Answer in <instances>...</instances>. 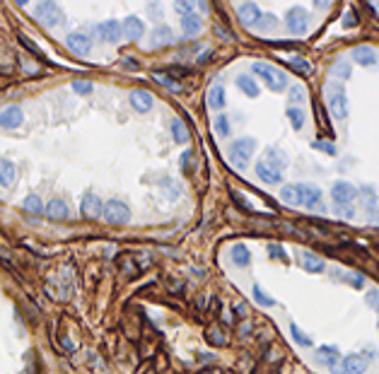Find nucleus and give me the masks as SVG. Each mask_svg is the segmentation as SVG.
<instances>
[{
  "label": "nucleus",
  "instance_id": "f257e3e1",
  "mask_svg": "<svg viewBox=\"0 0 379 374\" xmlns=\"http://www.w3.org/2000/svg\"><path fill=\"white\" fill-rule=\"evenodd\" d=\"M324 94H326L328 111L336 116L338 121H346V119H348V97H346L343 85H338V82H328V85L324 87Z\"/></svg>",
  "mask_w": 379,
  "mask_h": 374
},
{
  "label": "nucleus",
  "instance_id": "f03ea898",
  "mask_svg": "<svg viewBox=\"0 0 379 374\" xmlns=\"http://www.w3.org/2000/svg\"><path fill=\"white\" fill-rule=\"evenodd\" d=\"M251 70H254L256 75L263 77V80H266V85H268L273 92H280V89L288 87V77H285V73H280L278 68L268 66V63H254Z\"/></svg>",
  "mask_w": 379,
  "mask_h": 374
},
{
  "label": "nucleus",
  "instance_id": "7ed1b4c3",
  "mask_svg": "<svg viewBox=\"0 0 379 374\" xmlns=\"http://www.w3.org/2000/svg\"><path fill=\"white\" fill-rule=\"evenodd\" d=\"M34 12H36V17H39V22H41L43 27H56V24H61L65 20L63 12H61V8H58L56 3H51V0L39 3Z\"/></svg>",
  "mask_w": 379,
  "mask_h": 374
},
{
  "label": "nucleus",
  "instance_id": "20e7f679",
  "mask_svg": "<svg viewBox=\"0 0 379 374\" xmlns=\"http://www.w3.org/2000/svg\"><path fill=\"white\" fill-rule=\"evenodd\" d=\"M104 220L109 222V225H126V222L130 220V210L126 203H121V200H109V203H104Z\"/></svg>",
  "mask_w": 379,
  "mask_h": 374
},
{
  "label": "nucleus",
  "instance_id": "39448f33",
  "mask_svg": "<svg viewBox=\"0 0 379 374\" xmlns=\"http://www.w3.org/2000/svg\"><path fill=\"white\" fill-rule=\"evenodd\" d=\"M331 198H334V203L338 208H346V205H350L353 200L358 198V188L353 184H348V181H336L334 188H331Z\"/></svg>",
  "mask_w": 379,
  "mask_h": 374
},
{
  "label": "nucleus",
  "instance_id": "423d86ee",
  "mask_svg": "<svg viewBox=\"0 0 379 374\" xmlns=\"http://www.w3.org/2000/svg\"><path fill=\"white\" fill-rule=\"evenodd\" d=\"M254 150H256V140H254V138H237V140L232 143V147H229V152H232V157H234V162H237L239 167H244L249 162V157L254 154Z\"/></svg>",
  "mask_w": 379,
  "mask_h": 374
},
{
  "label": "nucleus",
  "instance_id": "0eeeda50",
  "mask_svg": "<svg viewBox=\"0 0 379 374\" xmlns=\"http://www.w3.org/2000/svg\"><path fill=\"white\" fill-rule=\"evenodd\" d=\"M80 210H82V215H85L87 220H97L104 212V203H102V198H99L97 193H85V198L80 203Z\"/></svg>",
  "mask_w": 379,
  "mask_h": 374
},
{
  "label": "nucleus",
  "instance_id": "6e6552de",
  "mask_svg": "<svg viewBox=\"0 0 379 374\" xmlns=\"http://www.w3.org/2000/svg\"><path fill=\"white\" fill-rule=\"evenodd\" d=\"M307 24H309V20H307V10L304 8H290L288 10V29L293 34L302 36L307 32Z\"/></svg>",
  "mask_w": 379,
  "mask_h": 374
},
{
  "label": "nucleus",
  "instance_id": "1a4fd4ad",
  "mask_svg": "<svg viewBox=\"0 0 379 374\" xmlns=\"http://www.w3.org/2000/svg\"><path fill=\"white\" fill-rule=\"evenodd\" d=\"M22 121H24V116H22V109L17 104H10V106H5L0 111V128H5V131L20 128Z\"/></svg>",
  "mask_w": 379,
  "mask_h": 374
},
{
  "label": "nucleus",
  "instance_id": "9d476101",
  "mask_svg": "<svg viewBox=\"0 0 379 374\" xmlns=\"http://www.w3.org/2000/svg\"><path fill=\"white\" fill-rule=\"evenodd\" d=\"M297 191H300V205L304 208L314 210L319 208V203H321V191L312 184H297Z\"/></svg>",
  "mask_w": 379,
  "mask_h": 374
},
{
  "label": "nucleus",
  "instance_id": "9b49d317",
  "mask_svg": "<svg viewBox=\"0 0 379 374\" xmlns=\"http://www.w3.org/2000/svg\"><path fill=\"white\" fill-rule=\"evenodd\" d=\"M365 369H367V355L355 352V355H348L341 360V372L343 374H365Z\"/></svg>",
  "mask_w": 379,
  "mask_h": 374
},
{
  "label": "nucleus",
  "instance_id": "f8f14e48",
  "mask_svg": "<svg viewBox=\"0 0 379 374\" xmlns=\"http://www.w3.org/2000/svg\"><path fill=\"white\" fill-rule=\"evenodd\" d=\"M65 44H68V48H70L75 56H87L89 51H92V41H89V36H87V34H82V32L68 34Z\"/></svg>",
  "mask_w": 379,
  "mask_h": 374
},
{
  "label": "nucleus",
  "instance_id": "ddd939ff",
  "mask_svg": "<svg viewBox=\"0 0 379 374\" xmlns=\"http://www.w3.org/2000/svg\"><path fill=\"white\" fill-rule=\"evenodd\" d=\"M97 34L104 39V41H109V44H119L121 36H123V29H121V22H116V20H107V22H102L97 27Z\"/></svg>",
  "mask_w": 379,
  "mask_h": 374
},
{
  "label": "nucleus",
  "instance_id": "4468645a",
  "mask_svg": "<svg viewBox=\"0 0 379 374\" xmlns=\"http://www.w3.org/2000/svg\"><path fill=\"white\" fill-rule=\"evenodd\" d=\"M130 104H133L135 111L148 114V111L152 109V104H155V97H152L148 89H133V92H130Z\"/></svg>",
  "mask_w": 379,
  "mask_h": 374
},
{
  "label": "nucleus",
  "instance_id": "2eb2a0df",
  "mask_svg": "<svg viewBox=\"0 0 379 374\" xmlns=\"http://www.w3.org/2000/svg\"><path fill=\"white\" fill-rule=\"evenodd\" d=\"M121 29H123V36H126V39L138 41V39H143V34H145V24L140 22V17H133V15H130V17L123 20Z\"/></svg>",
  "mask_w": 379,
  "mask_h": 374
},
{
  "label": "nucleus",
  "instance_id": "dca6fc26",
  "mask_svg": "<svg viewBox=\"0 0 379 374\" xmlns=\"http://www.w3.org/2000/svg\"><path fill=\"white\" fill-rule=\"evenodd\" d=\"M43 215H46L49 220H56V222L68 220V205H65V200H61V198L49 200L46 208H43Z\"/></svg>",
  "mask_w": 379,
  "mask_h": 374
},
{
  "label": "nucleus",
  "instance_id": "f3484780",
  "mask_svg": "<svg viewBox=\"0 0 379 374\" xmlns=\"http://www.w3.org/2000/svg\"><path fill=\"white\" fill-rule=\"evenodd\" d=\"M353 61L360 66H377V54L372 46H355L353 48Z\"/></svg>",
  "mask_w": 379,
  "mask_h": 374
},
{
  "label": "nucleus",
  "instance_id": "a211bd4d",
  "mask_svg": "<svg viewBox=\"0 0 379 374\" xmlns=\"http://www.w3.org/2000/svg\"><path fill=\"white\" fill-rule=\"evenodd\" d=\"M237 12H239V20L244 24H259V20H261L259 5H254V3H242L237 8Z\"/></svg>",
  "mask_w": 379,
  "mask_h": 374
},
{
  "label": "nucleus",
  "instance_id": "6ab92c4d",
  "mask_svg": "<svg viewBox=\"0 0 379 374\" xmlns=\"http://www.w3.org/2000/svg\"><path fill=\"white\" fill-rule=\"evenodd\" d=\"M15 179H17V169L12 165L10 159H3L0 157V186L3 188H10L15 184Z\"/></svg>",
  "mask_w": 379,
  "mask_h": 374
},
{
  "label": "nucleus",
  "instance_id": "aec40b11",
  "mask_svg": "<svg viewBox=\"0 0 379 374\" xmlns=\"http://www.w3.org/2000/svg\"><path fill=\"white\" fill-rule=\"evenodd\" d=\"M316 360H319V362H324L326 367H336V364L341 362L338 348H334V345H324V348H319V350H316Z\"/></svg>",
  "mask_w": 379,
  "mask_h": 374
},
{
  "label": "nucleus",
  "instance_id": "412c9836",
  "mask_svg": "<svg viewBox=\"0 0 379 374\" xmlns=\"http://www.w3.org/2000/svg\"><path fill=\"white\" fill-rule=\"evenodd\" d=\"M256 174H259V179L263 184H280V179H282L280 172H275V169L268 167L266 162H259V165H256Z\"/></svg>",
  "mask_w": 379,
  "mask_h": 374
},
{
  "label": "nucleus",
  "instance_id": "4be33fe9",
  "mask_svg": "<svg viewBox=\"0 0 379 374\" xmlns=\"http://www.w3.org/2000/svg\"><path fill=\"white\" fill-rule=\"evenodd\" d=\"M169 131H172V140L176 145H186L188 143V128H186V123L181 119H174L169 123Z\"/></svg>",
  "mask_w": 379,
  "mask_h": 374
},
{
  "label": "nucleus",
  "instance_id": "5701e85b",
  "mask_svg": "<svg viewBox=\"0 0 379 374\" xmlns=\"http://www.w3.org/2000/svg\"><path fill=\"white\" fill-rule=\"evenodd\" d=\"M208 106H210V109H215V111L225 106V87H222L220 82L208 89Z\"/></svg>",
  "mask_w": 379,
  "mask_h": 374
},
{
  "label": "nucleus",
  "instance_id": "b1692460",
  "mask_svg": "<svg viewBox=\"0 0 379 374\" xmlns=\"http://www.w3.org/2000/svg\"><path fill=\"white\" fill-rule=\"evenodd\" d=\"M266 165L273 167L275 172H282V169L288 167V157H285L280 150H273V147H268V150H266Z\"/></svg>",
  "mask_w": 379,
  "mask_h": 374
},
{
  "label": "nucleus",
  "instance_id": "393cba45",
  "mask_svg": "<svg viewBox=\"0 0 379 374\" xmlns=\"http://www.w3.org/2000/svg\"><path fill=\"white\" fill-rule=\"evenodd\" d=\"M302 265L309 273H324V268H326L324 261L319 256H314L312 251H302Z\"/></svg>",
  "mask_w": 379,
  "mask_h": 374
},
{
  "label": "nucleus",
  "instance_id": "a878e982",
  "mask_svg": "<svg viewBox=\"0 0 379 374\" xmlns=\"http://www.w3.org/2000/svg\"><path fill=\"white\" fill-rule=\"evenodd\" d=\"M237 87L247 94V97H259V85H256V80L249 75H239L237 77Z\"/></svg>",
  "mask_w": 379,
  "mask_h": 374
},
{
  "label": "nucleus",
  "instance_id": "bb28decb",
  "mask_svg": "<svg viewBox=\"0 0 379 374\" xmlns=\"http://www.w3.org/2000/svg\"><path fill=\"white\" fill-rule=\"evenodd\" d=\"M22 208H24V212H32V215H41V212H43V203H41V198H39L36 193H29L27 198L22 200Z\"/></svg>",
  "mask_w": 379,
  "mask_h": 374
},
{
  "label": "nucleus",
  "instance_id": "cd10ccee",
  "mask_svg": "<svg viewBox=\"0 0 379 374\" xmlns=\"http://www.w3.org/2000/svg\"><path fill=\"white\" fill-rule=\"evenodd\" d=\"M172 29L169 27H157L155 32H152V46L157 48V46H167V44H172Z\"/></svg>",
  "mask_w": 379,
  "mask_h": 374
},
{
  "label": "nucleus",
  "instance_id": "c85d7f7f",
  "mask_svg": "<svg viewBox=\"0 0 379 374\" xmlns=\"http://www.w3.org/2000/svg\"><path fill=\"white\" fill-rule=\"evenodd\" d=\"M181 29H184L186 36H194V34L201 32V20H198V15H184V17H181Z\"/></svg>",
  "mask_w": 379,
  "mask_h": 374
},
{
  "label": "nucleus",
  "instance_id": "c756f323",
  "mask_svg": "<svg viewBox=\"0 0 379 374\" xmlns=\"http://www.w3.org/2000/svg\"><path fill=\"white\" fill-rule=\"evenodd\" d=\"M232 261L237 265H249V261H251L249 249H247L244 244H234V246H232Z\"/></svg>",
  "mask_w": 379,
  "mask_h": 374
},
{
  "label": "nucleus",
  "instance_id": "7c9ffc66",
  "mask_svg": "<svg viewBox=\"0 0 379 374\" xmlns=\"http://www.w3.org/2000/svg\"><path fill=\"white\" fill-rule=\"evenodd\" d=\"M280 198L285 205H300V191H297V184H290V186H282Z\"/></svg>",
  "mask_w": 379,
  "mask_h": 374
},
{
  "label": "nucleus",
  "instance_id": "2f4dec72",
  "mask_svg": "<svg viewBox=\"0 0 379 374\" xmlns=\"http://www.w3.org/2000/svg\"><path fill=\"white\" fill-rule=\"evenodd\" d=\"M206 338H208V343H210L213 348H222V345L227 343V338H225L222 329H217V326H213V329L206 331Z\"/></svg>",
  "mask_w": 379,
  "mask_h": 374
},
{
  "label": "nucleus",
  "instance_id": "473e14b6",
  "mask_svg": "<svg viewBox=\"0 0 379 374\" xmlns=\"http://www.w3.org/2000/svg\"><path fill=\"white\" fill-rule=\"evenodd\" d=\"M331 73H334L336 77H341V80H348V77H350V73H353V68H350V63H348V58H341V61H336V63H334Z\"/></svg>",
  "mask_w": 379,
  "mask_h": 374
},
{
  "label": "nucleus",
  "instance_id": "72a5a7b5",
  "mask_svg": "<svg viewBox=\"0 0 379 374\" xmlns=\"http://www.w3.org/2000/svg\"><path fill=\"white\" fill-rule=\"evenodd\" d=\"M213 128H215V133L220 135V138H227L229 135V121L225 114H217L215 121H213Z\"/></svg>",
  "mask_w": 379,
  "mask_h": 374
},
{
  "label": "nucleus",
  "instance_id": "f704fd0d",
  "mask_svg": "<svg viewBox=\"0 0 379 374\" xmlns=\"http://www.w3.org/2000/svg\"><path fill=\"white\" fill-rule=\"evenodd\" d=\"M288 119H290L295 131H300V128L304 126V111L297 109V106H290V109H288Z\"/></svg>",
  "mask_w": 379,
  "mask_h": 374
},
{
  "label": "nucleus",
  "instance_id": "c9c22d12",
  "mask_svg": "<svg viewBox=\"0 0 379 374\" xmlns=\"http://www.w3.org/2000/svg\"><path fill=\"white\" fill-rule=\"evenodd\" d=\"M288 66L295 68L297 73H304V75H309V73H312V66H309L307 61H302V58H288Z\"/></svg>",
  "mask_w": 379,
  "mask_h": 374
},
{
  "label": "nucleus",
  "instance_id": "e433bc0d",
  "mask_svg": "<svg viewBox=\"0 0 379 374\" xmlns=\"http://www.w3.org/2000/svg\"><path fill=\"white\" fill-rule=\"evenodd\" d=\"M290 101H295V104H302V101H304V87H302V85L290 87Z\"/></svg>",
  "mask_w": 379,
  "mask_h": 374
},
{
  "label": "nucleus",
  "instance_id": "4c0bfd02",
  "mask_svg": "<svg viewBox=\"0 0 379 374\" xmlns=\"http://www.w3.org/2000/svg\"><path fill=\"white\" fill-rule=\"evenodd\" d=\"M174 8H176V12H184V15H194L196 3H186V0H176V3H174Z\"/></svg>",
  "mask_w": 379,
  "mask_h": 374
},
{
  "label": "nucleus",
  "instance_id": "58836bf2",
  "mask_svg": "<svg viewBox=\"0 0 379 374\" xmlns=\"http://www.w3.org/2000/svg\"><path fill=\"white\" fill-rule=\"evenodd\" d=\"M290 333H293V338L300 343V345H309V343H312V341H309V338H307V336L302 333V331H300V326H295V324L290 326Z\"/></svg>",
  "mask_w": 379,
  "mask_h": 374
},
{
  "label": "nucleus",
  "instance_id": "ea45409f",
  "mask_svg": "<svg viewBox=\"0 0 379 374\" xmlns=\"http://www.w3.org/2000/svg\"><path fill=\"white\" fill-rule=\"evenodd\" d=\"M73 89H75L77 94H92V82H82V80H77V82H73Z\"/></svg>",
  "mask_w": 379,
  "mask_h": 374
},
{
  "label": "nucleus",
  "instance_id": "a19ab883",
  "mask_svg": "<svg viewBox=\"0 0 379 374\" xmlns=\"http://www.w3.org/2000/svg\"><path fill=\"white\" fill-rule=\"evenodd\" d=\"M254 297H256V302H259V304H263V307H271V304H273V299L266 297V295H263V290H261L259 285L254 287Z\"/></svg>",
  "mask_w": 379,
  "mask_h": 374
},
{
  "label": "nucleus",
  "instance_id": "79ce46f5",
  "mask_svg": "<svg viewBox=\"0 0 379 374\" xmlns=\"http://www.w3.org/2000/svg\"><path fill=\"white\" fill-rule=\"evenodd\" d=\"M155 80H157V82H160V85H164V87H169V89H179V85H176V82H172V80H169V77L164 75V73H155Z\"/></svg>",
  "mask_w": 379,
  "mask_h": 374
},
{
  "label": "nucleus",
  "instance_id": "37998d69",
  "mask_svg": "<svg viewBox=\"0 0 379 374\" xmlns=\"http://www.w3.org/2000/svg\"><path fill=\"white\" fill-rule=\"evenodd\" d=\"M343 278H346V280H348V283H350V285H355V287H362V278H360V275L346 273V275H343Z\"/></svg>",
  "mask_w": 379,
  "mask_h": 374
},
{
  "label": "nucleus",
  "instance_id": "c03bdc74",
  "mask_svg": "<svg viewBox=\"0 0 379 374\" xmlns=\"http://www.w3.org/2000/svg\"><path fill=\"white\" fill-rule=\"evenodd\" d=\"M314 147L316 150H324V152H328V154H336V147L331 143H314Z\"/></svg>",
  "mask_w": 379,
  "mask_h": 374
},
{
  "label": "nucleus",
  "instance_id": "a18cd8bd",
  "mask_svg": "<svg viewBox=\"0 0 379 374\" xmlns=\"http://www.w3.org/2000/svg\"><path fill=\"white\" fill-rule=\"evenodd\" d=\"M20 41H22V46H27V48H29V51H32V54L41 56V51H39V48H36V46H34L32 41H29V39H27V36H20Z\"/></svg>",
  "mask_w": 379,
  "mask_h": 374
},
{
  "label": "nucleus",
  "instance_id": "49530a36",
  "mask_svg": "<svg viewBox=\"0 0 379 374\" xmlns=\"http://www.w3.org/2000/svg\"><path fill=\"white\" fill-rule=\"evenodd\" d=\"M268 251H271L273 258H285V253H282V249L278 246V244H271V246H268Z\"/></svg>",
  "mask_w": 379,
  "mask_h": 374
},
{
  "label": "nucleus",
  "instance_id": "de8ad7c7",
  "mask_svg": "<svg viewBox=\"0 0 379 374\" xmlns=\"http://www.w3.org/2000/svg\"><path fill=\"white\" fill-rule=\"evenodd\" d=\"M367 304H372L379 311V292H367Z\"/></svg>",
  "mask_w": 379,
  "mask_h": 374
},
{
  "label": "nucleus",
  "instance_id": "09e8293b",
  "mask_svg": "<svg viewBox=\"0 0 379 374\" xmlns=\"http://www.w3.org/2000/svg\"><path fill=\"white\" fill-rule=\"evenodd\" d=\"M338 212H341L343 218H348V220H350V218L355 215V210H353V205H346V208H338Z\"/></svg>",
  "mask_w": 379,
  "mask_h": 374
},
{
  "label": "nucleus",
  "instance_id": "8fccbe9b",
  "mask_svg": "<svg viewBox=\"0 0 379 374\" xmlns=\"http://www.w3.org/2000/svg\"><path fill=\"white\" fill-rule=\"evenodd\" d=\"M343 27H355V15H353V12H346V20H343Z\"/></svg>",
  "mask_w": 379,
  "mask_h": 374
},
{
  "label": "nucleus",
  "instance_id": "3c124183",
  "mask_svg": "<svg viewBox=\"0 0 379 374\" xmlns=\"http://www.w3.org/2000/svg\"><path fill=\"white\" fill-rule=\"evenodd\" d=\"M374 10H379V3H377V5H374Z\"/></svg>",
  "mask_w": 379,
  "mask_h": 374
},
{
  "label": "nucleus",
  "instance_id": "603ef678",
  "mask_svg": "<svg viewBox=\"0 0 379 374\" xmlns=\"http://www.w3.org/2000/svg\"><path fill=\"white\" fill-rule=\"evenodd\" d=\"M206 374H215V372H206Z\"/></svg>",
  "mask_w": 379,
  "mask_h": 374
}]
</instances>
